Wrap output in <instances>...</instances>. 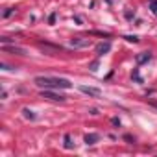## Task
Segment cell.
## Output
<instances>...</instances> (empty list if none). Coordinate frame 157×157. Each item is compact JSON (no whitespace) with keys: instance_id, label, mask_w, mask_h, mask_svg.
I'll return each instance as SVG.
<instances>
[{"instance_id":"cell-1","label":"cell","mask_w":157,"mask_h":157,"mask_svg":"<svg viewBox=\"0 0 157 157\" xmlns=\"http://www.w3.org/2000/svg\"><path fill=\"white\" fill-rule=\"evenodd\" d=\"M33 83L41 89H70L72 83L65 78H52V76H37Z\"/></svg>"},{"instance_id":"cell-2","label":"cell","mask_w":157,"mask_h":157,"mask_svg":"<svg viewBox=\"0 0 157 157\" xmlns=\"http://www.w3.org/2000/svg\"><path fill=\"white\" fill-rule=\"evenodd\" d=\"M41 96L46 98V100H52V102H65V96L63 94H57L56 89H44L41 93Z\"/></svg>"},{"instance_id":"cell-3","label":"cell","mask_w":157,"mask_h":157,"mask_svg":"<svg viewBox=\"0 0 157 157\" xmlns=\"http://www.w3.org/2000/svg\"><path fill=\"white\" fill-rule=\"evenodd\" d=\"M91 44V39H83V37H72L70 39V46L74 48H85Z\"/></svg>"},{"instance_id":"cell-4","label":"cell","mask_w":157,"mask_h":157,"mask_svg":"<svg viewBox=\"0 0 157 157\" xmlns=\"http://www.w3.org/2000/svg\"><path fill=\"white\" fill-rule=\"evenodd\" d=\"M2 50L6 54H13V56H26V50L24 48H19V46H8V44H2Z\"/></svg>"},{"instance_id":"cell-5","label":"cell","mask_w":157,"mask_h":157,"mask_svg":"<svg viewBox=\"0 0 157 157\" xmlns=\"http://www.w3.org/2000/svg\"><path fill=\"white\" fill-rule=\"evenodd\" d=\"M109 50H111V43H109V41L100 43V44L96 46V56H98V57H102V56H104V54H107Z\"/></svg>"},{"instance_id":"cell-6","label":"cell","mask_w":157,"mask_h":157,"mask_svg":"<svg viewBox=\"0 0 157 157\" xmlns=\"http://www.w3.org/2000/svg\"><path fill=\"white\" fill-rule=\"evenodd\" d=\"M80 91H82L83 94H89V96H100V89H96V87H87V85H82V87H80Z\"/></svg>"},{"instance_id":"cell-7","label":"cell","mask_w":157,"mask_h":157,"mask_svg":"<svg viewBox=\"0 0 157 157\" xmlns=\"http://www.w3.org/2000/svg\"><path fill=\"white\" fill-rule=\"evenodd\" d=\"M135 59H137V63H139V65H142V63H146V61H150V59H151V54H150V52H142V54H139Z\"/></svg>"},{"instance_id":"cell-8","label":"cell","mask_w":157,"mask_h":157,"mask_svg":"<svg viewBox=\"0 0 157 157\" xmlns=\"http://www.w3.org/2000/svg\"><path fill=\"white\" fill-rule=\"evenodd\" d=\"M98 139H100V135L98 133H89V135H85V144H96L98 142Z\"/></svg>"},{"instance_id":"cell-9","label":"cell","mask_w":157,"mask_h":157,"mask_svg":"<svg viewBox=\"0 0 157 157\" xmlns=\"http://www.w3.org/2000/svg\"><path fill=\"white\" fill-rule=\"evenodd\" d=\"M63 140H65V148H68V150H70V148L74 146V144H72V139H70V135H65V137H63Z\"/></svg>"},{"instance_id":"cell-10","label":"cell","mask_w":157,"mask_h":157,"mask_svg":"<svg viewBox=\"0 0 157 157\" xmlns=\"http://www.w3.org/2000/svg\"><path fill=\"white\" fill-rule=\"evenodd\" d=\"M22 113H24V117H26V118H30V120H33V118H35V113H33V111H30V109H22Z\"/></svg>"},{"instance_id":"cell-11","label":"cell","mask_w":157,"mask_h":157,"mask_svg":"<svg viewBox=\"0 0 157 157\" xmlns=\"http://www.w3.org/2000/svg\"><path fill=\"white\" fill-rule=\"evenodd\" d=\"M150 10L153 15H157V0H150Z\"/></svg>"},{"instance_id":"cell-12","label":"cell","mask_w":157,"mask_h":157,"mask_svg":"<svg viewBox=\"0 0 157 157\" xmlns=\"http://www.w3.org/2000/svg\"><path fill=\"white\" fill-rule=\"evenodd\" d=\"M13 13H15V10H13V8H6V11L2 13V17H4V19H8V17H11Z\"/></svg>"},{"instance_id":"cell-13","label":"cell","mask_w":157,"mask_h":157,"mask_svg":"<svg viewBox=\"0 0 157 157\" xmlns=\"http://www.w3.org/2000/svg\"><path fill=\"white\" fill-rule=\"evenodd\" d=\"M124 39H126V41H129V43H137V41H139V37H137V35H126Z\"/></svg>"},{"instance_id":"cell-14","label":"cell","mask_w":157,"mask_h":157,"mask_svg":"<svg viewBox=\"0 0 157 157\" xmlns=\"http://www.w3.org/2000/svg\"><path fill=\"white\" fill-rule=\"evenodd\" d=\"M11 41H15V39H10V37H2V39H0V43H2V44H8Z\"/></svg>"},{"instance_id":"cell-15","label":"cell","mask_w":157,"mask_h":157,"mask_svg":"<svg viewBox=\"0 0 157 157\" xmlns=\"http://www.w3.org/2000/svg\"><path fill=\"white\" fill-rule=\"evenodd\" d=\"M48 22H50V24H54V22H56V13H52V15L48 17Z\"/></svg>"},{"instance_id":"cell-16","label":"cell","mask_w":157,"mask_h":157,"mask_svg":"<svg viewBox=\"0 0 157 157\" xmlns=\"http://www.w3.org/2000/svg\"><path fill=\"white\" fill-rule=\"evenodd\" d=\"M133 17H135V13H131V11H126V19H129V21H131Z\"/></svg>"},{"instance_id":"cell-17","label":"cell","mask_w":157,"mask_h":157,"mask_svg":"<svg viewBox=\"0 0 157 157\" xmlns=\"http://www.w3.org/2000/svg\"><path fill=\"white\" fill-rule=\"evenodd\" d=\"M133 80H137V82H140V76H139V72H137V70L133 72Z\"/></svg>"},{"instance_id":"cell-18","label":"cell","mask_w":157,"mask_h":157,"mask_svg":"<svg viewBox=\"0 0 157 157\" xmlns=\"http://www.w3.org/2000/svg\"><path fill=\"white\" fill-rule=\"evenodd\" d=\"M111 2H113V0H107V4H111Z\"/></svg>"},{"instance_id":"cell-19","label":"cell","mask_w":157,"mask_h":157,"mask_svg":"<svg viewBox=\"0 0 157 157\" xmlns=\"http://www.w3.org/2000/svg\"><path fill=\"white\" fill-rule=\"evenodd\" d=\"M153 107H157V104H153Z\"/></svg>"}]
</instances>
